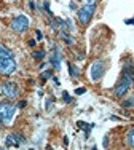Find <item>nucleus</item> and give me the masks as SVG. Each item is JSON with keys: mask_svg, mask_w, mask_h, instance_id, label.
Here are the masks:
<instances>
[{"mask_svg": "<svg viewBox=\"0 0 134 150\" xmlns=\"http://www.w3.org/2000/svg\"><path fill=\"white\" fill-rule=\"evenodd\" d=\"M16 107L13 102L10 101H3L0 102V120L3 121V125H8L11 123L13 117H15V112H16Z\"/></svg>", "mask_w": 134, "mask_h": 150, "instance_id": "1", "label": "nucleus"}, {"mask_svg": "<svg viewBox=\"0 0 134 150\" xmlns=\"http://www.w3.org/2000/svg\"><path fill=\"white\" fill-rule=\"evenodd\" d=\"M133 78L129 77V75H126V74H121V78L117 81V85H115V88H114V94L117 96V98H123V96L126 94V93L129 91V88H131V85H133Z\"/></svg>", "mask_w": 134, "mask_h": 150, "instance_id": "2", "label": "nucleus"}, {"mask_svg": "<svg viewBox=\"0 0 134 150\" xmlns=\"http://www.w3.org/2000/svg\"><path fill=\"white\" fill-rule=\"evenodd\" d=\"M0 94H3L8 99H15L19 94V86L15 81H3V83H0Z\"/></svg>", "mask_w": 134, "mask_h": 150, "instance_id": "3", "label": "nucleus"}, {"mask_svg": "<svg viewBox=\"0 0 134 150\" xmlns=\"http://www.w3.org/2000/svg\"><path fill=\"white\" fill-rule=\"evenodd\" d=\"M94 11H96V5H83L82 8L77 11V16H78L80 24H82V26H86V24L91 21Z\"/></svg>", "mask_w": 134, "mask_h": 150, "instance_id": "4", "label": "nucleus"}, {"mask_svg": "<svg viewBox=\"0 0 134 150\" xmlns=\"http://www.w3.org/2000/svg\"><path fill=\"white\" fill-rule=\"evenodd\" d=\"M10 27L15 32H18V34H23V32H26L27 27H29V19L24 15H18L10 21Z\"/></svg>", "mask_w": 134, "mask_h": 150, "instance_id": "5", "label": "nucleus"}, {"mask_svg": "<svg viewBox=\"0 0 134 150\" xmlns=\"http://www.w3.org/2000/svg\"><path fill=\"white\" fill-rule=\"evenodd\" d=\"M104 74H105V64H104V61H101V59L94 61V62L91 64V69H90L91 80H93V81H99L101 78L104 77Z\"/></svg>", "mask_w": 134, "mask_h": 150, "instance_id": "6", "label": "nucleus"}, {"mask_svg": "<svg viewBox=\"0 0 134 150\" xmlns=\"http://www.w3.org/2000/svg\"><path fill=\"white\" fill-rule=\"evenodd\" d=\"M16 70V62L13 58H0V75H11Z\"/></svg>", "mask_w": 134, "mask_h": 150, "instance_id": "7", "label": "nucleus"}, {"mask_svg": "<svg viewBox=\"0 0 134 150\" xmlns=\"http://www.w3.org/2000/svg\"><path fill=\"white\" fill-rule=\"evenodd\" d=\"M24 144H26V137L19 133H11V134L6 136V139H5L6 147H21Z\"/></svg>", "mask_w": 134, "mask_h": 150, "instance_id": "8", "label": "nucleus"}, {"mask_svg": "<svg viewBox=\"0 0 134 150\" xmlns=\"http://www.w3.org/2000/svg\"><path fill=\"white\" fill-rule=\"evenodd\" d=\"M50 64L54 67V69H59V67H61V59H59L58 48H53V54L50 56Z\"/></svg>", "mask_w": 134, "mask_h": 150, "instance_id": "9", "label": "nucleus"}, {"mask_svg": "<svg viewBox=\"0 0 134 150\" xmlns=\"http://www.w3.org/2000/svg\"><path fill=\"white\" fill-rule=\"evenodd\" d=\"M125 142H126L128 147L134 149V128H129L128 129V133H126V136H125Z\"/></svg>", "mask_w": 134, "mask_h": 150, "instance_id": "10", "label": "nucleus"}, {"mask_svg": "<svg viewBox=\"0 0 134 150\" xmlns=\"http://www.w3.org/2000/svg\"><path fill=\"white\" fill-rule=\"evenodd\" d=\"M0 58H13V53L2 43H0Z\"/></svg>", "mask_w": 134, "mask_h": 150, "instance_id": "11", "label": "nucleus"}, {"mask_svg": "<svg viewBox=\"0 0 134 150\" xmlns=\"http://www.w3.org/2000/svg\"><path fill=\"white\" fill-rule=\"evenodd\" d=\"M123 74H126V75H129V77L134 80V64H126L125 67H123Z\"/></svg>", "mask_w": 134, "mask_h": 150, "instance_id": "12", "label": "nucleus"}, {"mask_svg": "<svg viewBox=\"0 0 134 150\" xmlns=\"http://www.w3.org/2000/svg\"><path fill=\"white\" fill-rule=\"evenodd\" d=\"M61 38L66 42L67 45H73V38H72V35H69L67 32H64V30H61Z\"/></svg>", "mask_w": 134, "mask_h": 150, "instance_id": "13", "label": "nucleus"}, {"mask_svg": "<svg viewBox=\"0 0 134 150\" xmlns=\"http://www.w3.org/2000/svg\"><path fill=\"white\" fill-rule=\"evenodd\" d=\"M121 105L125 107V109H131V107H134V96H131V98L125 99V101L121 102Z\"/></svg>", "mask_w": 134, "mask_h": 150, "instance_id": "14", "label": "nucleus"}, {"mask_svg": "<svg viewBox=\"0 0 134 150\" xmlns=\"http://www.w3.org/2000/svg\"><path fill=\"white\" fill-rule=\"evenodd\" d=\"M34 59H43L45 58V50H37V51L32 53Z\"/></svg>", "mask_w": 134, "mask_h": 150, "instance_id": "15", "label": "nucleus"}, {"mask_svg": "<svg viewBox=\"0 0 134 150\" xmlns=\"http://www.w3.org/2000/svg\"><path fill=\"white\" fill-rule=\"evenodd\" d=\"M69 74H70V77H78V69L73 64H69Z\"/></svg>", "mask_w": 134, "mask_h": 150, "instance_id": "16", "label": "nucleus"}, {"mask_svg": "<svg viewBox=\"0 0 134 150\" xmlns=\"http://www.w3.org/2000/svg\"><path fill=\"white\" fill-rule=\"evenodd\" d=\"M53 77V72H51V70H47V72H43V74H42V80H48V78H51Z\"/></svg>", "mask_w": 134, "mask_h": 150, "instance_id": "17", "label": "nucleus"}, {"mask_svg": "<svg viewBox=\"0 0 134 150\" xmlns=\"http://www.w3.org/2000/svg\"><path fill=\"white\" fill-rule=\"evenodd\" d=\"M62 99H64L66 102H70V101H72V99H70V96L67 94V93H62Z\"/></svg>", "mask_w": 134, "mask_h": 150, "instance_id": "18", "label": "nucleus"}, {"mask_svg": "<svg viewBox=\"0 0 134 150\" xmlns=\"http://www.w3.org/2000/svg\"><path fill=\"white\" fill-rule=\"evenodd\" d=\"M18 107H19V109H23V107H26V101H19V102H18Z\"/></svg>", "mask_w": 134, "mask_h": 150, "instance_id": "19", "label": "nucleus"}, {"mask_svg": "<svg viewBox=\"0 0 134 150\" xmlns=\"http://www.w3.org/2000/svg\"><path fill=\"white\" fill-rule=\"evenodd\" d=\"M35 34H37V40H42V32H40V30H37Z\"/></svg>", "mask_w": 134, "mask_h": 150, "instance_id": "20", "label": "nucleus"}, {"mask_svg": "<svg viewBox=\"0 0 134 150\" xmlns=\"http://www.w3.org/2000/svg\"><path fill=\"white\" fill-rule=\"evenodd\" d=\"M85 93V88H78V90H77V94H83Z\"/></svg>", "mask_w": 134, "mask_h": 150, "instance_id": "21", "label": "nucleus"}, {"mask_svg": "<svg viewBox=\"0 0 134 150\" xmlns=\"http://www.w3.org/2000/svg\"><path fill=\"white\" fill-rule=\"evenodd\" d=\"M29 46H35V40H29Z\"/></svg>", "mask_w": 134, "mask_h": 150, "instance_id": "22", "label": "nucleus"}, {"mask_svg": "<svg viewBox=\"0 0 134 150\" xmlns=\"http://www.w3.org/2000/svg\"><path fill=\"white\" fill-rule=\"evenodd\" d=\"M126 24H134V19H126Z\"/></svg>", "mask_w": 134, "mask_h": 150, "instance_id": "23", "label": "nucleus"}, {"mask_svg": "<svg viewBox=\"0 0 134 150\" xmlns=\"http://www.w3.org/2000/svg\"><path fill=\"white\" fill-rule=\"evenodd\" d=\"M2 126H3V121H2V120H0V129H2Z\"/></svg>", "mask_w": 134, "mask_h": 150, "instance_id": "24", "label": "nucleus"}]
</instances>
